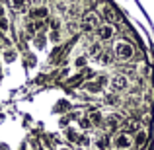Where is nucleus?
I'll use <instances>...</instances> for the list:
<instances>
[{"mask_svg": "<svg viewBox=\"0 0 154 150\" xmlns=\"http://www.w3.org/2000/svg\"><path fill=\"white\" fill-rule=\"evenodd\" d=\"M133 55H135V47L131 45V43H127V41H115V45H113V57L115 59H119V60H131L133 59Z\"/></svg>", "mask_w": 154, "mask_h": 150, "instance_id": "obj_1", "label": "nucleus"}, {"mask_svg": "<svg viewBox=\"0 0 154 150\" xmlns=\"http://www.w3.org/2000/svg\"><path fill=\"white\" fill-rule=\"evenodd\" d=\"M100 14L98 12H86L82 18V22H80V29L84 31V33H92V31H96L102 23H100Z\"/></svg>", "mask_w": 154, "mask_h": 150, "instance_id": "obj_2", "label": "nucleus"}, {"mask_svg": "<svg viewBox=\"0 0 154 150\" xmlns=\"http://www.w3.org/2000/svg\"><path fill=\"white\" fill-rule=\"evenodd\" d=\"M111 144H113V148H117V150H127V148L133 146V139L127 133H115L113 139H111Z\"/></svg>", "mask_w": 154, "mask_h": 150, "instance_id": "obj_3", "label": "nucleus"}, {"mask_svg": "<svg viewBox=\"0 0 154 150\" xmlns=\"http://www.w3.org/2000/svg\"><path fill=\"white\" fill-rule=\"evenodd\" d=\"M109 86H111V90L115 92H125L129 88V78H127V74H115V76H111V80H109Z\"/></svg>", "mask_w": 154, "mask_h": 150, "instance_id": "obj_4", "label": "nucleus"}, {"mask_svg": "<svg viewBox=\"0 0 154 150\" xmlns=\"http://www.w3.org/2000/svg\"><path fill=\"white\" fill-rule=\"evenodd\" d=\"M96 35L100 37V41H109V39H113V35H115V26H111V23H102V26L96 29Z\"/></svg>", "mask_w": 154, "mask_h": 150, "instance_id": "obj_5", "label": "nucleus"}, {"mask_svg": "<svg viewBox=\"0 0 154 150\" xmlns=\"http://www.w3.org/2000/svg\"><path fill=\"white\" fill-rule=\"evenodd\" d=\"M100 18H103L105 22H109L113 26V22H117V12L109 4H100Z\"/></svg>", "mask_w": 154, "mask_h": 150, "instance_id": "obj_6", "label": "nucleus"}, {"mask_svg": "<svg viewBox=\"0 0 154 150\" xmlns=\"http://www.w3.org/2000/svg\"><path fill=\"white\" fill-rule=\"evenodd\" d=\"M29 16L33 22H45V20H49V6H33L29 10Z\"/></svg>", "mask_w": 154, "mask_h": 150, "instance_id": "obj_7", "label": "nucleus"}, {"mask_svg": "<svg viewBox=\"0 0 154 150\" xmlns=\"http://www.w3.org/2000/svg\"><path fill=\"white\" fill-rule=\"evenodd\" d=\"M6 4L16 14H23V12L27 10V0H6Z\"/></svg>", "mask_w": 154, "mask_h": 150, "instance_id": "obj_8", "label": "nucleus"}, {"mask_svg": "<svg viewBox=\"0 0 154 150\" xmlns=\"http://www.w3.org/2000/svg\"><path fill=\"white\" fill-rule=\"evenodd\" d=\"M119 123H121V115L119 113H113V115H109V117L103 119V125L109 129V131H115V129L119 127Z\"/></svg>", "mask_w": 154, "mask_h": 150, "instance_id": "obj_9", "label": "nucleus"}, {"mask_svg": "<svg viewBox=\"0 0 154 150\" xmlns=\"http://www.w3.org/2000/svg\"><path fill=\"white\" fill-rule=\"evenodd\" d=\"M139 131H140V123L137 119H129L127 123H125V131L123 133H127L129 136H131V135H137Z\"/></svg>", "mask_w": 154, "mask_h": 150, "instance_id": "obj_10", "label": "nucleus"}, {"mask_svg": "<svg viewBox=\"0 0 154 150\" xmlns=\"http://www.w3.org/2000/svg\"><path fill=\"white\" fill-rule=\"evenodd\" d=\"M88 119H90L92 125H96V127H102L105 117H103L102 111H90V113H88Z\"/></svg>", "mask_w": 154, "mask_h": 150, "instance_id": "obj_11", "label": "nucleus"}, {"mask_svg": "<svg viewBox=\"0 0 154 150\" xmlns=\"http://www.w3.org/2000/svg\"><path fill=\"white\" fill-rule=\"evenodd\" d=\"M146 139H148L146 131H144V129H140V131H139V133L135 135V140H133V144H135L137 148H140V146H144V142H146Z\"/></svg>", "mask_w": 154, "mask_h": 150, "instance_id": "obj_12", "label": "nucleus"}, {"mask_svg": "<svg viewBox=\"0 0 154 150\" xmlns=\"http://www.w3.org/2000/svg\"><path fill=\"white\" fill-rule=\"evenodd\" d=\"M113 59H115V57H113L111 51H102V53H100V57H98V60L103 64V66H109V64L113 63Z\"/></svg>", "mask_w": 154, "mask_h": 150, "instance_id": "obj_13", "label": "nucleus"}, {"mask_svg": "<svg viewBox=\"0 0 154 150\" xmlns=\"http://www.w3.org/2000/svg\"><path fill=\"white\" fill-rule=\"evenodd\" d=\"M109 146H111L109 136H98V139H96V148L98 150H107Z\"/></svg>", "mask_w": 154, "mask_h": 150, "instance_id": "obj_14", "label": "nucleus"}, {"mask_svg": "<svg viewBox=\"0 0 154 150\" xmlns=\"http://www.w3.org/2000/svg\"><path fill=\"white\" fill-rule=\"evenodd\" d=\"M16 57H18V53L12 49V47H10V49H4V51H2V60H4V63H14Z\"/></svg>", "mask_w": 154, "mask_h": 150, "instance_id": "obj_15", "label": "nucleus"}, {"mask_svg": "<svg viewBox=\"0 0 154 150\" xmlns=\"http://www.w3.org/2000/svg\"><path fill=\"white\" fill-rule=\"evenodd\" d=\"M47 26H49V31H59L60 29V18H49L47 20Z\"/></svg>", "mask_w": 154, "mask_h": 150, "instance_id": "obj_16", "label": "nucleus"}, {"mask_svg": "<svg viewBox=\"0 0 154 150\" xmlns=\"http://www.w3.org/2000/svg\"><path fill=\"white\" fill-rule=\"evenodd\" d=\"M33 45L37 47V49H43V47L47 45V37H45L43 33H37V35L33 37Z\"/></svg>", "mask_w": 154, "mask_h": 150, "instance_id": "obj_17", "label": "nucleus"}, {"mask_svg": "<svg viewBox=\"0 0 154 150\" xmlns=\"http://www.w3.org/2000/svg\"><path fill=\"white\" fill-rule=\"evenodd\" d=\"M64 136H66V139L70 140V142H76V144H78V139H80V133H76L74 129H66V131H64Z\"/></svg>", "mask_w": 154, "mask_h": 150, "instance_id": "obj_18", "label": "nucleus"}, {"mask_svg": "<svg viewBox=\"0 0 154 150\" xmlns=\"http://www.w3.org/2000/svg\"><path fill=\"white\" fill-rule=\"evenodd\" d=\"M0 31H2L4 35L10 33V20H8V16L6 18H0Z\"/></svg>", "mask_w": 154, "mask_h": 150, "instance_id": "obj_19", "label": "nucleus"}, {"mask_svg": "<svg viewBox=\"0 0 154 150\" xmlns=\"http://www.w3.org/2000/svg\"><path fill=\"white\" fill-rule=\"evenodd\" d=\"M47 41H51L53 45H59V43H60V31H49Z\"/></svg>", "mask_w": 154, "mask_h": 150, "instance_id": "obj_20", "label": "nucleus"}, {"mask_svg": "<svg viewBox=\"0 0 154 150\" xmlns=\"http://www.w3.org/2000/svg\"><path fill=\"white\" fill-rule=\"evenodd\" d=\"M88 53H90L92 57H96V59H98V57H100V53H102V45H100V43H92V45H90V49H88Z\"/></svg>", "mask_w": 154, "mask_h": 150, "instance_id": "obj_21", "label": "nucleus"}, {"mask_svg": "<svg viewBox=\"0 0 154 150\" xmlns=\"http://www.w3.org/2000/svg\"><path fill=\"white\" fill-rule=\"evenodd\" d=\"M78 125H80V129H90L92 127V123H90V119H88V115H82V117H78Z\"/></svg>", "mask_w": 154, "mask_h": 150, "instance_id": "obj_22", "label": "nucleus"}, {"mask_svg": "<svg viewBox=\"0 0 154 150\" xmlns=\"http://www.w3.org/2000/svg\"><path fill=\"white\" fill-rule=\"evenodd\" d=\"M86 64H88V57H78V59L74 60L76 68H86Z\"/></svg>", "mask_w": 154, "mask_h": 150, "instance_id": "obj_23", "label": "nucleus"}, {"mask_svg": "<svg viewBox=\"0 0 154 150\" xmlns=\"http://www.w3.org/2000/svg\"><path fill=\"white\" fill-rule=\"evenodd\" d=\"M78 144H82V146H90V139H88L86 135H80V139H78Z\"/></svg>", "mask_w": 154, "mask_h": 150, "instance_id": "obj_24", "label": "nucleus"}, {"mask_svg": "<svg viewBox=\"0 0 154 150\" xmlns=\"http://www.w3.org/2000/svg\"><path fill=\"white\" fill-rule=\"evenodd\" d=\"M105 101H107V103H117V96H115V94L107 96V98H105Z\"/></svg>", "mask_w": 154, "mask_h": 150, "instance_id": "obj_25", "label": "nucleus"}, {"mask_svg": "<svg viewBox=\"0 0 154 150\" xmlns=\"http://www.w3.org/2000/svg\"><path fill=\"white\" fill-rule=\"evenodd\" d=\"M0 18H6V6L0 4Z\"/></svg>", "mask_w": 154, "mask_h": 150, "instance_id": "obj_26", "label": "nucleus"}, {"mask_svg": "<svg viewBox=\"0 0 154 150\" xmlns=\"http://www.w3.org/2000/svg\"><path fill=\"white\" fill-rule=\"evenodd\" d=\"M33 2H35V6H45L49 0H33Z\"/></svg>", "mask_w": 154, "mask_h": 150, "instance_id": "obj_27", "label": "nucleus"}, {"mask_svg": "<svg viewBox=\"0 0 154 150\" xmlns=\"http://www.w3.org/2000/svg\"><path fill=\"white\" fill-rule=\"evenodd\" d=\"M0 150H10V146H8V144H4V142H0Z\"/></svg>", "mask_w": 154, "mask_h": 150, "instance_id": "obj_28", "label": "nucleus"}, {"mask_svg": "<svg viewBox=\"0 0 154 150\" xmlns=\"http://www.w3.org/2000/svg\"><path fill=\"white\" fill-rule=\"evenodd\" d=\"M59 150H72V148H70V146H60Z\"/></svg>", "mask_w": 154, "mask_h": 150, "instance_id": "obj_29", "label": "nucleus"}, {"mask_svg": "<svg viewBox=\"0 0 154 150\" xmlns=\"http://www.w3.org/2000/svg\"><path fill=\"white\" fill-rule=\"evenodd\" d=\"M2 2H4V0H0V4H2Z\"/></svg>", "mask_w": 154, "mask_h": 150, "instance_id": "obj_30", "label": "nucleus"}]
</instances>
